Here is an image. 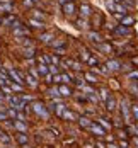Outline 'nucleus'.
Masks as SVG:
<instances>
[{
  "instance_id": "obj_40",
  "label": "nucleus",
  "mask_w": 138,
  "mask_h": 148,
  "mask_svg": "<svg viewBox=\"0 0 138 148\" xmlns=\"http://www.w3.org/2000/svg\"><path fill=\"white\" fill-rule=\"evenodd\" d=\"M133 63H138V58H135V60H133Z\"/></svg>"
},
{
  "instance_id": "obj_19",
  "label": "nucleus",
  "mask_w": 138,
  "mask_h": 148,
  "mask_svg": "<svg viewBox=\"0 0 138 148\" xmlns=\"http://www.w3.org/2000/svg\"><path fill=\"white\" fill-rule=\"evenodd\" d=\"M26 80H27V84H29L31 87H36V85H38V80H36L33 75H27V77H26Z\"/></svg>"
},
{
  "instance_id": "obj_26",
  "label": "nucleus",
  "mask_w": 138,
  "mask_h": 148,
  "mask_svg": "<svg viewBox=\"0 0 138 148\" xmlns=\"http://www.w3.org/2000/svg\"><path fill=\"white\" fill-rule=\"evenodd\" d=\"M14 126H16L17 130H20V131H26V124H24V123H20V121H16V123H14Z\"/></svg>"
},
{
  "instance_id": "obj_24",
  "label": "nucleus",
  "mask_w": 138,
  "mask_h": 148,
  "mask_svg": "<svg viewBox=\"0 0 138 148\" xmlns=\"http://www.w3.org/2000/svg\"><path fill=\"white\" fill-rule=\"evenodd\" d=\"M85 80H87L89 84H96V82H97V78H96L94 75H90V73H87V75H85Z\"/></svg>"
},
{
  "instance_id": "obj_22",
  "label": "nucleus",
  "mask_w": 138,
  "mask_h": 148,
  "mask_svg": "<svg viewBox=\"0 0 138 148\" xmlns=\"http://www.w3.org/2000/svg\"><path fill=\"white\" fill-rule=\"evenodd\" d=\"M17 141L22 143V145H26V143H27V136H26L24 133H20V134H17Z\"/></svg>"
},
{
  "instance_id": "obj_42",
  "label": "nucleus",
  "mask_w": 138,
  "mask_h": 148,
  "mask_svg": "<svg viewBox=\"0 0 138 148\" xmlns=\"http://www.w3.org/2000/svg\"><path fill=\"white\" fill-rule=\"evenodd\" d=\"M31 2H33V3H34V2H38V0H31Z\"/></svg>"
},
{
  "instance_id": "obj_39",
  "label": "nucleus",
  "mask_w": 138,
  "mask_h": 148,
  "mask_svg": "<svg viewBox=\"0 0 138 148\" xmlns=\"http://www.w3.org/2000/svg\"><path fill=\"white\" fill-rule=\"evenodd\" d=\"M114 2H116V3H121V2H124V0H114Z\"/></svg>"
},
{
  "instance_id": "obj_3",
  "label": "nucleus",
  "mask_w": 138,
  "mask_h": 148,
  "mask_svg": "<svg viewBox=\"0 0 138 148\" xmlns=\"http://www.w3.org/2000/svg\"><path fill=\"white\" fill-rule=\"evenodd\" d=\"M2 24H3V26H12V27H14V26L17 24V19L14 17V16H7V17L2 19Z\"/></svg>"
},
{
  "instance_id": "obj_37",
  "label": "nucleus",
  "mask_w": 138,
  "mask_h": 148,
  "mask_svg": "<svg viewBox=\"0 0 138 148\" xmlns=\"http://www.w3.org/2000/svg\"><path fill=\"white\" fill-rule=\"evenodd\" d=\"M5 117H7V116H5V114H2V112H0V119H3V121H5Z\"/></svg>"
},
{
  "instance_id": "obj_18",
  "label": "nucleus",
  "mask_w": 138,
  "mask_h": 148,
  "mask_svg": "<svg viewBox=\"0 0 138 148\" xmlns=\"http://www.w3.org/2000/svg\"><path fill=\"white\" fill-rule=\"evenodd\" d=\"M58 78H60V82H61V84H68V82H72L70 75H67V73H61V75H58Z\"/></svg>"
},
{
  "instance_id": "obj_9",
  "label": "nucleus",
  "mask_w": 138,
  "mask_h": 148,
  "mask_svg": "<svg viewBox=\"0 0 138 148\" xmlns=\"http://www.w3.org/2000/svg\"><path fill=\"white\" fill-rule=\"evenodd\" d=\"M80 16H82V17H89V16H90V7H89L87 3H84V5L80 7Z\"/></svg>"
},
{
  "instance_id": "obj_7",
  "label": "nucleus",
  "mask_w": 138,
  "mask_h": 148,
  "mask_svg": "<svg viewBox=\"0 0 138 148\" xmlns=\"http://www.w3.org/2000/svg\"><path fill=\"white\" fill-rule=\"evenodd\" d=\"M63 67H68V68H73V70H79L80 65L77 61H73V60H65L63 61Z\"/></svg>"
},
{
  "instance_id": "obj_15",
  "label": "nucleus",
  "mask_w": 138,
  "mask_h": 148,
  "mask_svg": "<svg viewBox=\"0 0 138 148\" xmlns=\"http://www.w3.org/2000/svg\"><path fill=\"white\" fill-rule=\"evenodd\" d=\"M116 33H118V34H121V36H124V34H130L131 31H130V29H128L126 26H118V29H116Z\"/></svg>"
},
{
  "instance_id": "obj_6",
  "label": "nucleus",
  "mask_w": 138,
  "mask_h": 148,
  "mask_svg": "<svg viewBox=\"0 0 138 148\" xmlns=\"http://www.w3.org/2000/svg\"><path fill=\"white\" fill-rule=\"evenodd\" d=\"M63 12H65L67 16H72V14H75V5H73L72 2L65 3V5H63Z\"/></svg>"
},
{
  "instance_id": "obj_2",
  "label": "nucleus",
  "mask_w": 138,
  "mask_h": 148,
  "mask_svg": "<svg viewBox=\"0 0 138 148\" xmlns=\"http://www.w3.org/2000/svg\"><path fill=\"white\" fill-rule=\"evenodd\" d=\"M89 131H92V133L97 134V136H104V134H106V130H104L102 126H97V124H90V126H89Z\"/></svg>"
},
{
  "instance_id": "obj_10",
  "label": "nucleus",
  "mask_w": 138,
  "mask_h": 148,
  "mask_svg": "<svg viewBox=\"0 0 138 148\" xmlns=\"http://www.w3.org/2000/svg\"><path fill=\"white\" fill-rule=\"evenodd\" d=\"M133 22H135V19H133V17H130V16H124V17L121 19V26H126V27L133 26Z\"/></svg>"
},
{
  "instance_id": "obj_8",
  "label": "nucleus",
  "mask_w": 138,
  "mask_h": 148,
  "mask_svg": "<svg viewBox=\"0 0 138 148\" xmlns=\"http://www.w3.org/2000/svg\"><path fill=\"white\" fill-rule=\"evenodd\" d=\"M106 67H107V70H119V63L116 61V60H109L107 63H106Z\"/></svg>"
},
{
  "instance_id": "obj_20",
  "label": "nucleus",
  "mask_w": 138,
  "mask_h": 148,
  "mask_svg": "<svg viewBox=\"0 0 138 148\" xmlns=\"http://www.w3.org/2000/svg\"><path fill=\"white\" fill-rule=\"evenodd\" d=\"M99 124H101L104 130H111V124H109L107 119H104V117H99Z\"/></svg>"
},
{
  "instance_id": "obj_38",
  "label": "nucleus",
  "mask_w": 138,
  "mask_h": 148,
  "mask_svg": "<svg viewBox=\"0 0 138 148\" xmlns=\"http://www.w3.org/2000/svg\"><path fill=\"white\" fill-rule=\"evenodd\" d=\"M131 141H133V143H135V145H138V138H133V140H131Z\"/></svg>"
},
{
  "instance_id": "obj_31",
  "label": "nucleus",
  "mask_w": 138,
  "mask_h": 148,
  "mask_svg": "<svg viewBox=\"0 0 138 148\" xmlns=\"http://www.w3.org/2000/svg\"><path fill=\"white\" fill-rule=\"evenodd\" d=\"M87 63H89V65H97V60H96L94 56H89V58H87Z\"/></svg>"
},
{
  "instance_id": "obj_30",
  "label": "nucleus",
  "mask_w": 138,
  "mask_h": 148,
  "mask_svg": "<svg viewBox=\"0 0 138 148\" xmlns=\"http://www.w3.org/2000/svg\"><path fill=\"white\" fill-rule=\"evenodd\" d=\"M128 78H130V80H133V82H138V72L130 73V75H128Z\"/></svg>"
},
{
  "instance_id": "obj_33",
  "label": "nucleus",
  "mask_w": 138,
  "mask_h": 148,
  "mask_svg": "<svg viewBox=\"0 0 138 148\" xmlns=\"http://www.w3.org/2000/svg\"><path fill=\"white\" fill-rule=\"evenodd\" d=\"M131 111H133V116H135V121H138V106H133Z\"/></svg>"
},
{
  "instance_id": "obj_11",
  "label": "nucleus",
  "mask_w": 138,
  "mask_h": 148,
  "mask_svg": "<svg viewBox=\"0 0 138 148\" xmlns=\"http://www.w3.org/2000/svg\"><path fill=\"white\" fill-rule=\"evenodd\" d=\"M58 92H60V95H63V97H68L70 95V89L67 87V85H61V87H58Z\"/></svg>"
},
{
  "instance_id": "obj_13",
  "label": "nucleus",
  "mask_w": 138,
  "mask_h": 148,
  "mask_svg": "<svg viewBox=\"0 0 138 148\" xmlns=\"http://www.w3.org/2000/svg\"><path fill=\"white\" fill-rule=\"evenodd\" d=\"M38 73L46 77V75L50 73V72H48V65H43V63H41V65H38Z\"/></svg>"
},
{
  "instance_id": "obj_5",
  "label": "nucleus",
  "mask_w": 138,
  "mask_h": 148,
  "mask_svg": "<svg viewBox=\"0 0 138 148\" xmlns=\"http://www.w3.org/2000/svg\"><path fill=\"white\" fill-rule=\"evenodd\" d=\"M121 111H123V116H124L126 123H130V119H131V114H130V106H128V102H123V107H121Z\"/></svg>"
},
{
  "instance_id": "obj_17",
  "label": "nucleus",
  "mask_w": 138,
  "mask_h": 148,
  "mask_svg": "<svg viewBox=\"0 0 138 148\" xmlns=\"http://www.w3.org/2000/svg\"><path fill=\"white\" fill-rule=\"evenodd\" d=\"M79 124L82 126V128H89V126H90L92 123H90V121H89L87 117H80V119H79Z\"/></svg>"
},
{
  "instance_id": "obj_28",
  "label": "nucleus",
  "mask_w": 138,
  "mask_h": 148,
  "mask_svg": "<svg viewBox=\"0 0 138 148\" xmlns=\"http://www.w3.org/2000/svg\"><path fill=\"white\" fill-rule=\"evenodd\" d=\"M61 117H65V119H75V116H73L72 112H68V111L63 112V116H61Z\"/></svg>"
},
{
  "instance_id": "obj_41",
  "label": "nucleus",
  "mask_w": 138,
  "mask_h": 148,
  "mask_svg": "<svg viewBox=\"0 0 138 148\" xmlns=\"http://www.w3.org/2000/svg\"><path fill=\"white\" fill-rule=\"evenodd\" d=\"M107 148H116V147H113V145H111V147H107Z\"/></svg>"
},
{
  "instance_id": "obj_25",
  "label": "nucleus",
  "mask_w": 138,
  "mask_h": 148,
  "mask_svg": "<svg viewBox=\"0 0 138 148\" xmlns=\"http://www.w3.org/2000/svg\"><path fill=\"white\" fill-rule=\"evenodd\" d=\"M67 111V107L63 106V104H60V106H56V114L58 116H63V112Z\"/></svg>"
},
{
  "instance_id": "obj_32",
  "label": "nucleus",
  "mask_w": 138,
  "mask_h": 148,
  "mask_svg": "<svg viewBox=\"0 0 138 148\" xmlns=\"http://www.w3.org/2000/svg\"><path fill=\"white\" fill-rule=\"evenodd\" d=\"M33 55H34V50H33V48H31V50H24V56L29 58V56H33Z\"/></svg>"
},
{
  "instance_id": "obj_16",
  "label": "nucleus",
  "mask_w": 138,
  "mask_h": 148,
  "mask_svg": "<svg viewBox=\"0 0 138 148\" xmlns=\"http://www.w3.org/2000/svg\"><path fill=\"white\" fill-rule=\"evenodd\" d=\"M114 109H116V100L113 97H109L107 99V111H114Z\"/></svg>"
},
{
  "instance_id": "obj_35",
  "label": "nucleus",
  "mask_w": 138,
  "mask_h": 148,
  "mask_svg": "<svg viewBox=\"0 0 138 148\" xmlns=\"http://www.w3.org/2000/svg\"><path fill=\"white\" fill-rule=\"evenodd\" d=\"M34 17H38V19H44V16L41 14V10H34Z\"/></svg>"
},
{
  "instance_id": "obj_23",
  "label": "nucleus",
  "mask_w": 138,
  "mask_h": 148,
  "mask_svg": "<svg viewBox=\"0 0 138 148\" xmlns=\"http://www.w3.org/2000/svg\"><path fill=\"white\" fill-rule=\"evenodd\" d=\"M99 50L102 53H111V46L109 44H99Z\"/></svg>"
},
{
  "instance_id": "obj_21",
  "label": "nucleus",
  "mask_w": 138,
  "mask_h": 148,
  "mask_svg": "<svg viewBox=\"0 0 138 148\" xmlns=\"http://www.w3.org/2000/svg\"><path fill=\"white\" fill-rule=\"evenodd\" d=\"M51 39H53V34H50V33L41 34V41H43V43H51Z\"/></svg>"
},
{
  "instance_id": "obj_27",
  "label": "nucleus",
  "mask_w": 138,
  "mask_h": 148,
  "mask_svg": "<svg viewBox=\"0 0 138 148\" xmlns=\"http://www.w3.org/2000/svg\"><path fill=\"white\" fill-rule=\"evenodd\" d=\"M99 94H101V99H104V100H107V99H109V95H107V90H106V89H101Z\"/></svg>"
},
{
  "instance_id": "obj_4",
  "label": "nucleus",
  "mask_w": 138,
  "mask_h": 148,
  "mask_svg": "<svg viewBox=\"0 0 138 148\" xmlns=\"http://www.w3.org/2000/svg\"><path fill=\"white\" fill-rule=\"evenodd\" d=\"M9 77H12V78H14L19 85H22V82H24V80H22V75H20L19 72H16V70H12V68L9 70Z\"/></svg>"
},
{
  "instance_id": "obj_43",
  "label": "nucleus",
  "mask_w": 138,
  "mask_h": 148,
  "mask_svg": "<svg viewBox=\"0 0 138 148\" xmlns=\"http://www.w3.org/2000/svg\"><path fill=\"white\" fill-rule=\"evenodd\" d=\"M0 24H2V19H0Z\"/></svg>"
},
{
  "instance_id": "obj_36",
  "label": "nucleus",
  "mask_w": 138,
  "mask_h": 148,
  "mask_svg": "<svg viewBox=\"0 0 138 148\" xmlns=\"http://www.w3.org/2000/svg\"><path fill=\"white\" fill-rule=\"evenodd\" d=\"M107 7H109L111 10H114V9H116V7H114V2H113V0H107Z\"/></svg>"
},
{
  "instance_id": "obj_34",
  "label": "nucleus",
  "mask_w": 138,
  "mask_h": 148,
  "mask_svg": "<svg viewBox=\"0 0 138 148\" xmlns=\"http://www.w3.org/2000/svg\"><path fill=\"white\" fill-rule=\"evenodd\" d=\"M10 89H12V90H22V85H19V84H17V85H16V84H12V85H10Z\"/></svg>"
},
{
  "instance_id": "obj_12",
  "label": "nucleus",
  "mask_w": 138,
  "mask_h": 148,
  "mask_svg": "<svg viewBox=\"0 0 138 148\" xmlns=\"http://www.w3.org/2000/svg\"><path fill=\"white\" fill-rule=\"evenodd\" d=\"M89 39H90V41H92V43H101V41H102V37L99 36L97 33H89Z\"/></svg>"
},
{
  "instance_id": "obj_1",
  "label": "nucleus",
  "mask_w": 138,
  "mask_h": 148,
  "mask_svg": "<svg viewBox=\"0 0 138 148\" xmlns=\"http://www.w3.org/2000/svg\"><path fill=\"white\" fill-rule=\"evenodd\" d=\"M33 111L36 112V114H39V116H43V117H46V116H48V111H46V107H44L43 104H39V102H36V104L33 106Z\"/></svg>"
},
{
  "instance_id": "obj_29",
  "label": "nucleus",
  "mask_w": 138,
  "mask_h": 148,
  "mask_svg": "<svg viewBox=\"0 0 138 148\" xmlns=\"http://www.w3.org/2000/svg\"><path fill=\"white\" fill-rule=\"evenodd\" d=\"M50 95H51V97H55V99H56V97H60V92H58V89H51V90H50Z\"/></svg>"
},
{
  "instance_id": "obj_14",
  "label": "nucleus",
  "mask_w": 138,
  "mask_h": 148,
  "mask_svg": "<svg viewBox=\"0 0 138 148\" xmlns=\"http://www.w3.org/2000/svg\"><path fill=\"white\" fill-rule=\"evenodd\" d=\"M29 24H31L33 27H36V29H43V27H44V24H43L41 20H36V19H31Z\"/></svg>"
}]
</instances>
